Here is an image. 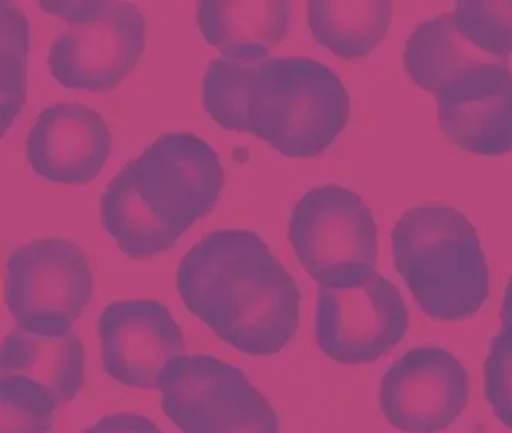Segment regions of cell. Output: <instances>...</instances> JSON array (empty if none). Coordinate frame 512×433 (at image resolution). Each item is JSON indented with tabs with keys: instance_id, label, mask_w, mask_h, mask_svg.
I'll use <instances>...</instances> for the list:
<instances>
[{
	"instance_id": "20",
	"label": "cell",
	"mask_w": 512,
	"mask_h": 433,
	"mask_svg": "<svg viewBox=\"0 0 512 433\" xmlns=\"http://www.w3.org/2000/svg\"><path fill=\"white\" fill-rule=\"evenodd\" d=\"M2 433H48L59 404L44 387L18 376H2Z\"/></svg>"
},
{
	"instance_id": "10",
	"label": "cell",
	"mask_w": 512,
	"mask_h": 433,
	"mask_svg": "<svg viewBox=\"0 0 512 433\" xmlns=\"http://www.w3.org/2000/svg\"><path fill=\"white\" fill-rule=\"evenodd\" d=\"M469 378L465 365L441 347L407 352L387 370L379 406L390 426L404 433H440L465 412Z\"/></svg>"
},
{
	"instance_id": "9",
	"label": "cell",
	"mask_w": 512,
	"mask_h": 433,
	"mask_svg": "<svg viewBox=\"0 0 512 433\" xmlns=\"http://www.w3.org/2000/svg\"><path fill=\"white\" fill-rule=\"evenodd\" d=\"M407 330L403 297L378 271L342 287H319L316 342L339 364L378 361L403 341Z\"/></svg>"
},
{
	"instance_id": "6",
	"label": "cell",
	"mask_w": 512,
	"mask_h": 433,
	"mask_svg": "<svg viewBox=\"0 0 512 433\" xmlns=\"http://www.w3.org/2000/svg\"><path fill=\"white\" fill-rule=\"evenodd\" d=\"M288 239L319 287H342L376 271L375 217L361 195L342 186L308 191L291 211Z\"/></svg>"
},
{
	"instance_id": "11",
	"label": "cell",
	"mask_w": 512,
	"mask_h": 433,
	"mask_svg": "<svg viewBox=\"0 0 512 433\" xmlns=\"http://www.w3.org/2000/svg\"><path fill=\"white\" fill-rule=\"evenodd\" d=\"M441 132L461 151L502 157L512 151V72L508 61L461 67L434 93Z\"/></svg>"
},
{
	"instance_id": "5",
	"label": "cell",
	"mask_w": 512,
	"mask_h": 433,
	"mask_svg": "<svg viewBox=\"0 0 512 433\" xmlns=\"http://www.w3.org/2000/svg\"><path fill=\"white\" fill-rule=\"evenodd\" d=\"M65 30L48 50V69L65 89L107 92L137 67L146 47V21L132 2L42 0Z\"/></svg>"
},
{
	"instance_id": "23",
	"label": "cell",
	"mask_w": 512,
	"mask_h": 433,
	"mask_svg": "<svg viewBox=\"0 0 512 433\" xmlns=\"http://www.w3.org/2000/svg\"><path fill=\"white\" fill-rule=\"evenodd\" d=\"M512 319V276L506 285L505 296H503L502 310H500V321L506 322Z\"/></svg>"
},
{
	"instance_id": "1",
	"label": "cell",
	"mask_w": 512,
	"mask_h": 433,
	"mask_svg": "<svg viewBox=\"0 0 512 433\" xmlns=\"http://www.w3.org/2000/svg\"><path fill=\"white\" fill-rule=\"evenodd\" d=\"M202 99L206 113L222 129L251 133L288 158L324 154L352 112L339 76L307 56L211 59Z\"/></svg>"
},
{
	"instance_id": "13",
	"label": "cell",
	"mask_w": 512,
	"mask_h": 433,
	"mask_svg": "<svg viewBox=\"0 0 512 433\" xmlns=\"http://www.w3.org/2000/svg\"><path fill=\"white\" fill-rule=\"evenodd\" d=\"M112 154V133L101 113L81 103L45 107L25 138V158L39 177L61 185H87Z\"/></svg>"
},
{
	"instance_id": "8",
	"label": "cell",
	"mask_w": 512,
	"mask_h": 433,
	"mask_svg": "<svg viewBox=\"0 0 512 433\" xmlns=\"http://www.w3.org/2000/svg\"><path fill=\"white\" fill-rule=\"evenodd\" d=\"M157 389L163 412L183 433H280L265 396L214 356H178L166 365Z\"/></svg>"
},
{
	"instance_id": "7",
	"label": "cell",
	"mask_w": 512,
	"mask_h": 433,
	"mask_svg": "<svg viewBox=\"0 0 512 433\" xmlns=\"http://www.w3.org/2000/svg\"><path fill=\"white\" fill-rule=\"evenodd\" d=\"M92 265L64 237L22 243L7 260L5 302L14 322L33 335L70 333L93 296Z\"/></svg>"
},
{
	"instance_id": "3",
	"label": "cell",
	"mask_w": 512,
	"mask_h": 433,
	"mask_svg": "<svg viewBox=\"0 0 512 433\" xmlns=\"http://www.w3.org/2000/svg\"><path fill=\"white\" fill-rule=\"evenodd\" d=\"M223 186L219 155L205 140L163 133L107 185L101 225L130 259L158 256L214 209Z\"/></svg>"
},
{
	"instance_id": "2",
	"label": "cell",
	"mask_w": 512,
	"mask_h": 433,
	"mask_svg": "<svg viewBox=\"0 0 512 433\" xmlns=\"http://www.w3.org/2000/svg\"><path fill=\"white\" fill-rule=\"evenodd\" d=\"M177 290L192 314L246 355H277L299 328L301 291L270 246L248 229L198 240L178 265Z\"/></svg>"
},
{
	"instance_id": "19",
	"label": "cell",
	"mask_w": 512,
	"mask_h": 433,
	"mask_svg": "<svg viewBox=\"0 0 512 433\" xmlns=\"http://www.w3.org/2000/svg\"><path fill=\"white\" fill-rule=\"evenodd\" d=\"M452 18L478 52L506 61L512 53V0L455 2Z\"/></svg>"
},
{
	"instance_id": "12",
	"label": "cell",
	"mask_w": 512,
	"mask_h": 433,
	"mask_svg": "<svg viewBox=\"0 0 512 433\" xmlns=\"http://www.w3.org/2000/svg\"><path fill=\"white\" fill-rule=\"evenodd\" d=\"M104 372L124 386L157 389L169 362L185 355V336L158 301H117L98 321Z\"/></svg>"
},
{
	"instance_id": "14",
	"label": "cell",
	"mask_w": 512,
	"mask_h": 433,
	"mask_svg": "<svg viewBox=\"0 0 512 433\" xmlns=\"http://www.w3.org/2000/svg\"><path fill=\"white\" fill-rule=\"evenodd\" d=\"M290 8L285 0H203L198 30L222 56L259 61L288 35Z\"/></svg>"
},
{
	"instance_id": "18",
	"label": "cell",
	"mask_w": 512,
	"mask_h": 433,
	"mask_svg": "<svg viewBox=\"0 0 512 433\" xmlns=\"http://www.w3.org/2000/svg\"><path fill=\"white\" fill-rule=\"evenodd\" d=\"M0 31H2V76H0V124L2 135L18 118L27 101L25 67L30 50V21L27 14L4 0L0 4Z\"/></svg>"
},
{
	"instance_id": "15",
	"label": "cell",
	"mask_w": 512,
	"mask_h": 433,
	"mask_svg": "<svg viewBox=\"0 0 512 433\" xmlns=\"http://www.w3.org/2000/svg\"><path fill=\"white\" fill-rule=\"evenodd\" d=\"M2 376H18L44 387L56 403H70L86 379L84 345L75 331L62 336L33 335L16 328L2 342Z\"/></svg>"
},
{
	"instance_id": "17",
	"label": "cell",
	"mask_w": 512,
	"mask_h": 433,
	"mask_svg": "<svg viewBox=\"0 0 512 433\" xmlns=\"http://www.w3.org/2000/svg\"><path fill=\"white\" fill-rule=\"evenodd\" d=\"M483 59H495L466 41L451 13L438 14L415 27L404 44V69L421 89L434 95L446 79L461 67Z\"/></svg>"
},
{
	"instance_id": "4",
	"label": "cell",
	"mask_w": 512,
	"mask_h": 433,
	"mask_svg": "<svg viewBox=\"0 0 512 433\" xmlns=\"http://www.w3.org/2000/svg\"><path fill=\"white\" fill-rule=\"evenodd\" d=\"M393 265L429 318H472L489 297L488 260L468 217L448 205L407 209L390 234Z\"/></svg>"
},
{
	"instance_id": "22",
	"label": "cell",
	"mask_w": 512,
	"mask_h": 433,
	"mask_svg": "<svg viewBox=\"0 0 512 433\" xmlns=\"http://www.w3.org/2000/svg\"><path fill=\"white\" fill-rule=\"evenodd\" d=\"M84 433H163L154 421L137 413L107 415Z\"/></svg>"
},
{
	"instance_id": "16",
	"label": "cell",
	"mask_w": 512,
	"mask_h": 433,
	"mask_svg": "<svg viewBox=\"0 0 512 433\" xmlns=\"http://www.w3.org/2000/svg\"><path fill=\"white\" fill-rule=\"evenodd\" d=\"M393 4L386 0L308 2L311 33L333 55L355 61L366 58L386 38Z\"/></svg>"
},
{
	"instance_id": "21",
	"label": "cell",
	"mask_w": 512,
	"mask_h": 433,
	"mask_svg": "<svg viewBox=\"0 0 512 433\" xmlns=\"http://www.w3.org/2000/svg\"><path fill=\"white\" fill-rule=\"evenodd\" d=\"M483 375L486 399L494 415L512 429V319L502 322L499 333L489 342Z\"/></svg>"
}]
</instances>
